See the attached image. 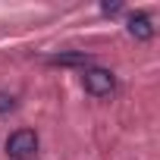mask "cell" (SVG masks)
<instances>
[{"label":"cell","instance_id":"8992f818","mask_svg":"<svg viewBox=\"0 0 160 160\" xmlns=\"http://www.w3.org/2000/svg\"><path fill=\"white\" fill-rule=\"evenodd\" d=\"M101 10H104L107 16H113V13H119V10H122V3H104Z\"/></svg>","mask_w":160,"mask_h":160},{"label":"cell","instance_id":"3957f363","mask_svg":"<svg viewBox=\"0 0 160 160\" xmlns=\"http://www.w3.org/2000/svg\"><path fill=\"white\" fill-rule=\"evenodd\" d=\"M129 35L138 38V41H151V38H154V25H151V19H148L144 13L129 16Z\"/></svg>","mask_w":160,"mask_h":160},{"label":"cell","instance_id":"6da1fadb","mask_svg":"<svg viewBox=\"0 0 160 160\" xmlns=\"http://www.w3.org/2000/svg\"><path fill=\"white\" fill-rule=\"evenodd\" d=\"M7 154L13 160H32L38 154V135L32 129H19L7 138Z\"/></svg>","mask_w":160,"mask_h":160},{"label":"cell","instance_id":"5b68a950","mask_svg":"<svg viewBox=\"0 0 160 160\" xmlns=\"http://www.w3.org/2000/svg\"><path fill=\"white\" fill-rule=\"evenodd\" d=\"M13 107H16V101H13L10 94H3V91H0V113H10Z\"/></svg>","mask_w":160,"mask_h":160},{"label":"cell","instance_id":"277c9868","mask_svg":"<svg viewBox=\"0 0 160 160\" xmlns=\"http://www.w3.org/2000/svg\"><path fill=\"white\" fill-rule=\"evenodd\" d=\"M91 57L85 53V50H75V53H57V57H50V63L53 66H82V63H88Z\"/></svg>","mask_w":160,"mask_h":160},{"label":"cell","instance_id":"7a4b0ae2","mask_svg":"<svg viewBox=\"0 0 160 160\" xmlns=\"http://www.w3.org/2000/svg\"><path fill=\"white\" fill-rule=\"evenodd\" d=\"M113 88H116V78H113L110 69L94 66V69L85 72V91H88V94H94V98H107Z\"/></svg>","mask_w":160,"mask_h":160}]
</instances>
